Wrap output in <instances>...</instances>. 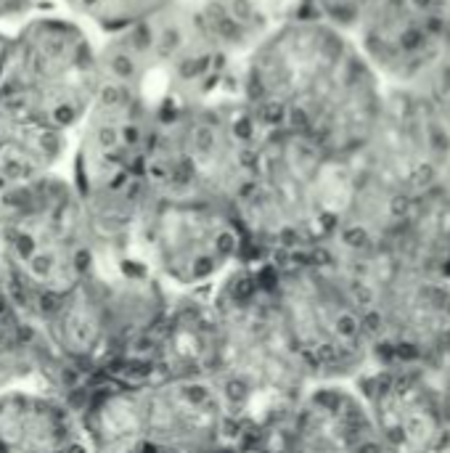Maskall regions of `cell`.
Instances as JSON below:
<instances>
[{"label": "cell", "instance_id": "18", "mask_svg": "<svg viewBox=\"0 0 450 453\" xmlns=\"http://www.w3.org/2000/svg\"><path fill=\"white\" fill-rule=\"evenodd\" d=\"M48 8V0H0V21H24L34 13H42Z\"/></svg>", "mask_w": 450, "mask_h": 453}, {"label": "cell", "instance_id": "4", "mask_svg": "<svg viewBox=\"0 0 450 453\" xmlns=\"http://www.w3.org/2000/svg\"><path fill=\"white\" fill-rule=\"evenodd\" d=\"M263 289L313 385L355 382L371 366L363 303L324 244L276 255Z\"/></svg>", "mask_w": 450, "mask_h": 453}, {"label": "cell", "instance_id": "13", "mask_svg": "<svg viewBox=\"0 0 450 453\" xmlns=\"http://www.w3.org/2000/svg\"><path fill=\"white\" fill-rule=\"evenodd\" d=\"M82 438L72 409L42 388L0 393V453H66Z\"/></svg>", "mask_w": 450, "mask_h": 453}, {"label": "cell", "instance_id": "9", "mask_svg": "<svg viewBox=\"0 0 450 453\" xmlns=\"http://www.w3.org/2000/svg\"><path fill=\"white\" fill-rule=\"evenodd\" d=\"M369 321L371 366L438 374L450 366V284L393 265L387 255L342 263Z\"/></svg>", "mask_w": 450, "mask_h": 453}, {"label": "cell", "instance_id": "6", "mask_svg": "<svg viewBox=\"0 0 450 453\" xmlns=\"http://www.w3.org/2000/svg\"><path fill=\"white\" fill-rule=\"evenodd\" d=\"M98 90V45L82 21L34 13L11 35L0 72V122L69 138Z\"/></svg>", "mask_w": 450, "mask_h": 453}, {"label": "cell", "instance_id": "8", "mask_svg": "<svg viewBox=\"0 0 450 453\" xmlns=\"http://www.w3.org/2000/svg\"><path fill=\"white\" fill-rule=\"evenodd\" d=\"M247 244L233 210L149 188L122 265L149 273L164 289L196 292L233 273Z\"/></svg>", "mask_w": 450, "mask_h": 453}, {"label": "cell", "instance_id": "14", "mask_svg": "<svg viewBox=\"0 0 450 453\" xmlns=\"http://www.w3.org/2000/svg\"><path fill=\"white\" fill-rule=\"evenodd\" d=\"M387 257L400 271L450 284V180L411 202Z\"/></svg>", "mask_w": 450, "mask_h": 453}, {"label": "cell", "instance_id": "3", "mask_svg": "<svg viewBox=\"0 0 450 453\" xmlns=\"http://www.w3.org/2000/svg\"><path fill=\"white\" fill-rule=\"evenodd\" d=\"M353 180V162L332 157L305 135H263L236 218L247 242L289 255L329 242Z\"/></svg>", "mask_w": 450, "mask_h": 453}, {"label": "cell", "instance_id": "10", "mask_svg": "<svg viewBox=\"0 0 450 453\" xmlns=\"http://www.w3.org/2000/svg\"><path fill=\"white\" fill-rule=\"evenodd\" d=\"M353 170L403 199H416L450 180V135L414 90L390 88L371 138L353 157Z\"/></svg>", "mask_w": 450, "mask_h": 453}, {"label": "cell", "instance_id": "21", "mask_svg": "<svg viewBox=\"0 0 450 453\" xmlns=\"http://www.w3.org/2000/svg\"><path fill=\"white\" fill-rule=\"evenodd\" d=\"M350 453H393V451L382 443V438H379V435L374 433V427H371V430H369V433H366V435H363V438L350 449Z\"/></svg>", "mask_w": 450, "mask_h": 453}, {"label": "cell", "instance_id": "22", "mask_svg": "<svg viewBox=\"0 0 450 453\" xmlns=\"http://www.w3.org/2000/svg\"><path fill=\"white\" fill-rule=\"evenodd\" d=\"M8 42H11V35L0 29V72H3V64H5V53H8Z\"/></svg>", "mask_w": 450, "mask_h": 453}, {"label": "cell", "instance_id": "2", "mask_svg": "<svg viewBox=\"0 0 450 453\" xmlns=\"http://www.w3.org/2000/svg\"><path fill=\"white\" fill-rule=\"evenodd\" d=\"M95 268V239L74 180L48 173L0 186V271L29 324Z\"/></svg>", "mask_w": 450, "mask_h": 453}, {"label": "cell", "instance_id": "11", "mask_svg": "<svg viewBox=\"0 0 450 453\" xmlns=\"http://www.w3.org/2000/svg\"><path fill=\"white\" fill-rule=\"evenodd\" d=\"M355 37L379 80L408 88L450 40V0H371Z\"/></svg>", "mask_w": 450, "mask_h": 453}, {"label": "cell", "instance_id": "16", "mask_svg": "<svg viewBox=\"0 0 450 453\" xmlns=\"http://www.w3.org/2000/svg\"><path fill=\"white\" fill-rule=\"evenodd\" d=\"M408 90H414L427 104V109L450 135V40L438 58L408 85Z\"/></svg>", "mask_w": 450, "mask_h": 453}, {"label": "cell", "instance_id": "1", "mask_svg": "<svg viewBox=\"0 0 450 453\" xmlns=\"http://www.w3.org/2000/svg\"><path fill=\"white\" fill-rule=\"evenodd\" d=\"M239 98L265 133H297L353 159L379 122L385 88L350 35L294 13L249 48Z\"/></svg>", "mask_w": 450, "mask_h": 453}, {"label": "cell", "instance_id": "5", "mask_svg": "<svg viewBox=\"0 0 450 453\" xmlns=\"http://www.w3.org/2000/svg\"><path fill=\"white\" fill-rule=\"evenodd\" d=\"M265 130L236 96H210L170 111L143 159V180L159 196L196 199L236 212Z\"/></svg>", "mask_w": 450, "mask_h": 453}, {"label": "cell", "instance_id": "20", "mask_svg": "<svg viewBox=\"0 0 450 453\" xmlns=\"http://www.w3.org/2000/svg\"><path fill=\"white\" fill-rule=\"evenodd\" d=\"M21 313H19V308L13 305V300H11V295H8V287H5V281H3V271H0V326H5V324H11L13 319H19Z\"/></svg>", "mask_w": 450, "mask_h": 453}, {"label": "cell", "instance_id": "19", "mask_svg": "<svg viewBox=\"0 0 450 453\" xmlns=\"http://www.w3.org/2000/svg\"><path fill=\"white\" fill-rule=\"evenodd\" d=\"M435 385H438L440 414H443V425H446V438H448V451H450V366L435 374Z\"/></svg>", "mask_w": 450, "mask_h": 453}, {"label": "cell", "instance_id": "15", "mask_svg": "<svg viewBox=\"0 0 450 453\" xmlns=\"http://www.w3.org/2000/svg\"><path fill=\"white\" fill-rule=\"evenodd\" d=\"M77 21H88L111 35L130 24H138L178 0H64Z\"/></svg>", "mask_w": 450, "mask_h": 453}, {"label": "cell", "instance_id": "12", "mask_svg": "<svg viewBox=\"0 0 450 453\" xmlns=\"http://www.w3.org/2000/svg\"><path fill=\"white\" fill-rule=\"evenodd\" d=\"M374 433L393 453H450L435 374L369 366L355 380Z\"/></svg>", "mask_w": 450, "mask_h": 453}, {"label": "cell", "instance_id": "7", "mask_svg": "<svg viewBox=\"0 0 450 453\" xmlns=\"http://www.w3.org/2000/svg\"><path fill=\"white\" fill-rule=\"evenodd\" d=\"M228 422L210 377H167L106 395L82 433L98 453H215Z\"/></svg>", "mask_w": 450, "mask_h": 453}, {"label": "cell", "instance_id": "17", "mask_svg": "<svg viewBox=\"0 0 450 453\" xmlns=\"http://www.w3.org/2000/svg\"><path fill=\"white\" fill-rule=\"evenodd\" d=\"M369 5L371 0H302V8H297V13L313 16L345 35H355Z\"/></svg>", "mask_w": 450, "mask_h": 453}]
</instances>
